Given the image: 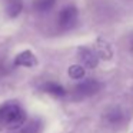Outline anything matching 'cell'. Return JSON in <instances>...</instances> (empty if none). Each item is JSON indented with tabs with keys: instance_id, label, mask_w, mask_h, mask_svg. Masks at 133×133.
<instances>
[{
	"instance_id": "cell-2",
	"label": "cell",
	"mask_w": 133,
	"mask_h": 133,
	"mask_svg": "<svg viewBox=\"0 0 133 133\" xmlns=\"http://www.w3.org/2000/svg\"><path fill=\"white\" fill-rule=\"evenodd\" d=\"M77 19H79V12L75 6L69 4V6H64L63 9L60 10L59 13V17H57V23L59 27L62 30H70L76 26L77 23Z\"/></svg>"
},
{
	"instance_id": "cell-5",
	"label": "cell",
	"mask_w": 133,
	"mask_h": 133,
	"mask_svg": "<svg viewBox=\"0 0 133 133\" xmlns=\"http://www.w3.org/2000/svg\"><path fill=\"white\" fill-rule=\"evenodd\" d=\"M37 64V59L30 50H24V52L19 53L15 57V66L20 67H35Z\"/></svg>"
},
{
	"instance_id": "cell-10",
	"label": "cell",
	"mask_w": 133,
	"mask_h": 133,
	"mask_svg": "<svg viewBox=\"0 0 133 133\" xmlns=\"http://www.w3.org/2000/svg\"><path fill=\"white\" fill-rule=\"evenodd\" d=\"M22 7L23 6H22L20 0H12L9 3V6H7V13H9V16L15 17V16H17L22 12Z\"/></svg>"
},
{
	"instance_id": "cell-9",
	"label": "cell",
	"mask_w": 133,
	"mask_h": 133,
	"mask_svg": "<svg viewBox=\"0 0 133 133\" xmlns=\"http://www.w3.org/2000/svg\"><path fill=\"white\" fill-rule=\"evenodd\" d=\"M86 75V70L82 64H73V66L69 67V76L75 80H80V79L84 77Z\"/></svg>"
},
{
	"instance_id": "cell-3",
	"label": "cell",
	"mask_w": 133,
	"mask_h": 133,
	"mask_svg": "<svg viewBox=\"0 0 133 133\" xmlns=\"http://www.w3.org/2000/svg\"><path fill=\"white\" fill-rule=\"evenodd\" d=\"M102 84L99 83V80L96 79H86V80L80 82L77 86L75 87V93L79 97H89L93 96L100 90Z\"/></svg>"
},
{
	"instance_id": "cell-13",
	"label": "cell",
	"mask_w": 133,
	"mask_h": 133,
	"mask_svg": "<svg viewBox=\"0 0 133 133\" xmlns=\"http://www.w3.org/2000/svg\"><path fill=\"white\" fill-rule=\"evenodd\" d=\"M17 133H22V132H17Z\"/></svg>"
},
{
	"instance_id": "cell-1",
	"label": "cell",
	"mask_w": 133,
	"mask_h": 133,
	"mask_svg": "<svg viewBox=\"0 0 133 133\" xmlns=\"http://www.w3.org/2000/svg\"><path fill=\"white\" fill-rule=\"evenodd\" d=\"M24 123L26 112L17 102H6L0 106V129H20Z\"/></svg>"
},
{
	"instance_id": "cell-12",
	"label": "cell",
	"mask_w": 133,
	"mask_h": 133,
	"mask_svg": "<svg viewBox=\"0 0 133 133\" xmlns=\"http://www.w3.org/2000/svg\"><path fill=\"white\" fill-rule=\"evenodd\" d=\"M132 50H133V39H132Z\"/></svg>"
},
{
	"instance_id": "cell-7",
	"label": "cell",
	"mask_w": 133,
	"mask_h": 133,
	"mask_svg": "<svg viewBox=\"0 0 133 133\" xmlns=\"http://www.w3.org/2000/svg\"><path fill=\"white\" fill-rule=\"evenodd\" d=\"M42 89H43V92L49 93V95H53V96H57V97H62V96L66 95L64 87L59 83H55V82H47V83H44L42 86Z\"/></svg>"
},
{
	"instance_id": "cell-6",
	"label": "cell",
	"mask_w": 133,
	"mask_h": 133,
	"mask_svg": "<svg viewBox=\"0 0 133 133\" xmlns=\"http://www.w3.org/2000/svg\"><path fill=\"white\" fill-rule=\"evenodd\" d=\"M95 52H96V55H97L99 59H106V60H109V59L113 56V52H112V46H110V43H109L107 40H104V39H102V37L96 40Z\"/></svg>"
},
{
	"instance_id": "cell-4",
	"label": "cell",
	"mask_w": 133,
	"mask_h": 133,
	"mask_svg": "<svg viewBox=\"0 0 133 133\" xmlns=\"http://www.w3.org/2000/svg\"><path fill=\"white\" fill-rule=\"evenodd\" d=\"M77 57L80 59L82 66H83L84 69H95L99 63V57H97V55H96V52L92 49H89V47H79Z\"/></svg>"
},
{
	"instance_id": "cell-8",
	"label": "cell",
	"mask_w": 133,
	"mask_h": 133,
	"mask_svg": "<svg viewBox=\"0 0 133 133\" xmlns=\"http://www.w3.org/2000/svg\"><path fill=\"white\" fill-rule=\"evenodd\" d=\"M56 4V0H35L33 2V9L37 13H46L53 9Z\"/></svg>"
},
{
	"instance_id": "cell-11",
	"label": "cell",
	"mask_w": 133,
	"mask_h": 133,
	"mask_svg": "<svg viewBox=\"0 0 133 133\" xmlns=\"http://www.w3.org/2000/svg\"><path fill=\"white\" fill-rule=\"evenodd\" d=\"M122 117H123V113H122L119 109H113V110H110V112L106 115V119L110 122V123H113V124L120 123Z\"/></svg>"
}]
</instances>
